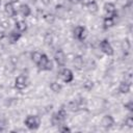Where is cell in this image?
<instances>
[{
	"label": "cell",
	"instance_id": "1",
	"mask_svg": "<svg viewBox=\"0 0 133 133\" xmlns=\"http://www.w3.org/2000/svg\"><path fill=\"white\" fill-rule=\"evenodd\" d=\"M24 124L28 129H37L41 125V117L38 115H27V117L24 121Z\"/></svg>",
	"mask_w": 133,
	"mask_h": 133
},
{
	"label": "cell",
	"instance_id": "2",
	"mask_svg": "<svg viewBox=\"0 0 133 133\" xmlns=\"http://www.w3.org/2000/svg\"><path fill=\"white\" fill-rule=\"evenodd\" d=\"M99 47H100V50H101L104 54H106V55H108V56H112L113 53H114V50H113L112 46L110 45V43H109L107 39L101 41Z\"/></svg>",
	"mask_w": 133,
	"mask_h": 133
},
{
	"label": "cell",
	"instance_id": "3",
	"mask_svg": "<svg viewBox=\"0 0 133 133\" xmlns=\"http://www.w3.org/2000/svg\"><path fill=\"white\" fill-rule=\"evenodd\" d=\"M59 75H60L62 81L65 82V83H70V82H72V81L74 80L73 72H72L70 69H66V68H65V69H62V70L60 71Z\"/></svg>",
	"mask_w": 133,
	"mask_h": 133
},
{
	"label": "cell",
	"instance_id": "4",
	"mask_svg": "<svg viewBox=\"0 0 133 133\" xmlns=\"http://www.w3.org/2000/svg\"><path fill=\"white\" fill-rule=\"evenodd\" d=\"M15 86L19 90L24 89L27 86V77L24 75H19L15 80Z\"/></svg>",
	"mask_w": 133,
	"mask_h": 133
},
{
	"label": "cell",
	"instance_id": "5",
	"mask_svg": "<svg viewBox=\"0 0 133 133\" xmlns=\"http://www.w3.org/2000/svg\"><path fill=\"white\" fill-rule=\"evenodd\" d=\"M54 59L58 65L63 66L65 64V61H66V56L62 50H57L54 54Z\"/></svg>",
	"mask_w": 133,
	"mask_h": 133
},
{
	"label": "cell",
	"instance_id": "6",
	"mask_svg": "<svg viewBox=\"0 0 133 133\" xmlns=\"http://www.w3.org/2000/svg\"><path fill=\"white\" fill-rule=\"evenodd\" d=\"M104 10L106 12V17H109V18H113L115 16V10H116V7L114 5V3L112 2H106L104 4Z\"/></svg>",
	"mask_w": 133,
	"mask_h": 133
},
{
	"label": "cell",
	"instance_id": "7",
	"mask_svg": "<svg viewBox=\"0 0 133 133\" xmlns=\"http://www.w3.org/2000/svg\"><path fill=\"white\" fill-rule=\"evenodd\" d=\"M113 125H114V118L112 117V115L106 114V115H104V116L102 117L101 126H102L103 128L108 129V128H111Z\"/></svg>",
	"mask_w": 133,
	"mask_h": 133
},
{
	"label": "cell",
	"instance_id": "8",
	"mask_svg": "<svg viewBox=\"0 0 133 133\" xmlns=\"http://www.w3.org/2000/svg\"><path fill=\"white\" fill-rule=\"evenodd\" d=\"M4 11L6 14L7 17L11 18L16 15V9H15V6H14V3L11 2H7L4 4Z\"/></svg>",
	"mask_w": 133,
	"mask_h": 133
},
{
	"label": "cell",
	"instance_id": "9",
	"mask_svg": "<svg viewBox=\"0 0 133 133\" xmlns=\"http://www.w3.org/2000/svg\"><path fill=\"white\" fill-rule=\"evenodd\" d=\"M20 37H21V32L16 29V30H12V31L9 32L7 38H8V41H9L10 44H15V43H17L19 41Z\"/></svg>",
	"mask_w": 133,
	"mask_h": 133
},
{
	"label": "cell",
	"instance_id": "10",
	"mask_svg": "<svg viewBox=\"0 0 133 133\" xmlns=\"http://www.w3.org/2000/svg\"><path fill=\"white\" fill-rule=\"evenodd\" d=\"M73 64L74 66L77 69V70H81L83 68V64H84V60L82 58V56L80 55H76L73 59Z\"/></svg>",
	"mask_w": 133,
	"mask_h": 133
},
{
	"label": "cell",
	"instance_id": "11",
	"mask_svg": "<svg viewBox=\"0 0 133 133\" xmlns=\"http://www.w3.org/2000/svg\"><path fill=\"white\" fill-rule=\"evenodd\" d=\"M20 12H21V15L23 16V17H28L30 14H31V8H30V6L28 5V4H21L20 5Z\"/></svg>",
	"mask_w": 133,
	"mask_h": 133
},
{
	"label": "cell",
	"instance_id": "12",
	"mask_svg": "<svg viewBox=\"0 0 133 133\" xmlns=\"http://www.w3.org/2000/svg\"><path fill=\"white\" fill-rule=\"evenodd\" d=\"M130 88H131V85L125 81H122L118 85V91L121 94H128L130 91Z\"/></svg>",
	"mask_w": 133,
	"mask_h": 133
},
{
	"label": "cell",
	"instance_id": "13",
	"mask_svg": "<svg viewBox=\"0 0 133 133\" xmlns=\"http://www.w3.org/2000/svg\"><path fill=\"white\" fill-rule=\"evenodd\" d=\"M86 6H87V9L90 14H96L99 10V5L95 0H90V2Z\"/></svg>",
	"mask_w": 133,
	"mask_h": 133
},
{
	"label": "cell",
	"instance_id": "14",
	"mask_svg": "<svg viewBox=\"0 0 133 133\" xmlns=\"http://www.w3.org/2000/svg\"><path fill=\"white\" fill-rule=\"evenodd\" d=\"M84 30H85V28L83 26H76L74 28V30H73L74 37L77 38V39H81V35H82V33H83Z\"/></svg>",
	"mask_w": 133,
	"mask_h": 133
},
{
	"label": "cell",
	"instance_id": "15",
	"mask_svg": "<svg viewBox=\"0 0 133 133\" xmlns=\"http://www.w3.org/2000/svg\"><path fill=\"white\" fill-rule=\"evenodd\" d=\"M16 29H17L18 31H20V32L26 31V30H27V24H26V22H25V21H22V20L18 21V22L16 23Z\"/></svg>",
	"mask_w": 133,
	"mask_h": 133
},
{
	"label": "cell",
	"instance_id": "16",
	"mask_svg": "<svg viewBox=\"0 0 133 133\" xmlns=\"http://www.w3.org/2000/svg\"><path fill=\"white\" fill-rule=\"evenodd\" d=\"M48 61H49L48 56H47L46 54H42V58H41L39 62L37 63V66H38L41 70H45V66H46V64L48 63Z\"/></svg>",
	"mask_w": 133,
	"mask_h": 133
},
{
	"label": "cell",
	"instance_id": "17",
	"mask_svg": "<svg viewBox=\"0 0 133 133\" xmlns=\"http://www.w3.org/2000/svg\"><path fill=\"white\" fill-rule=\"evenodd\" d=\"M41 58H42V53H41V52H38V51H33V52L31 53V60H32L35 64H37V63L39 62Z\"/></svg>",
	"mask_w": 133,
	"mask_h": 133
},
{
	"label": "cell",
	"instance_id": "18",
	"mask_svg": "<svg viewBox=\"0 0 133 133\" xmlns=\"http://www.w3.org/2000/svg\"><path fill=\"white\" fill-rule=\"evenodd\" d=\"M103 25H104V28H110L114 25V19L113 18H109V17H106L103 21Z\"/></svg>",
	"mask_w": 133,
	"mask_h": 133
},
{
	"label": "cell",
	"instance_id": "19",
	"mask_svg": "<svg viewBox=\"0 0 133 133\" xmlns=\"http://www.w3.org/2000/svg\"><path fill=\"white\" fill-rule=\"evenodd\" d=\"M50 88H51V90L52 91H54V92H60L61 91V88H62V86L58 83V82H51V84H50Z\"/></svg>",
	"mask_w": 133,
	"mask_h": 133
},
{
	"label": "cell",
	"instance_id": "20",
	"mask_svg": "<svg viewBox=\"0 0 133 133\" xmlns=\"http://www.w3.org/2000/svg\"><path fill=\"white\" fill-rule=\"evenodd\" d=\"M55 114H56V116L58 117V119H59V121L62 123V122L65 119V116H66V111H65L63 108H61V109H60V110H58V111H57Z\"/></svg>",
	"mask_w": 133,
	"mask_h": 133
},
{
	"label": "cell",
	"instance_id": "21",
	"mask_svg": "<svg viewBox=\"0 0 133 133\" xmlns=\"http://www.w3.org/2000/svg\"><path fill=\"white\" fill-rule=\"evenodd\" d=\"M44 43H45L46 45H48V46L52 45V43H53V36H52L51 33L48 32V33L45 34V36H44Z\"/></svg>",
	"mask_w": 133,
	"mask_h": 133
},
{
	"label": "cell",
	"instance_id": "22",
	"mask_svg": "<svg viewBox=\"0 0 133 133\" xmlns=\"http://www.w3.org/2000/svg\"><path fill=\"white\" fill-rule=\"evenodd\" d=\"M68 107H69V109H70L71 111H78V109H79V104H78L76 101H73V102L69 103Z\"/></svg>",
	"mask_w": 133,
	"mask_h": 133
},
{
	"label": "cell",
	"instance_id": "23",
	"mask_svg": "<svg viewBox=\"0 0 133 133\" xmlns=\"http://www.w3.org/2000/svg\"><path fill=\"white\" fill-rule=\"evenodd\" d=\"M83 87L86 89V90H90L92 87H94V82L91 80H85L84 83H83Z\"/></svg>",
	"mask_w": 133,
	"mask_h": 133
},
{
	"label": "cell",
	"instance_id": "24",
	"mask_svg": "<svg viewBox=\"0 0 133 133\" xmlns=\"http://www.w3.org/2000/svg\"><path fill=\"white\" fill-rule=\"evenodd\" d=\"M122 47H123V49H124L125 51H128V50L131 48V43L129 42V39H128V38H125V39L123 41Z\"/></svg>",
	"mask_w": 133,
	"mask_h": 133
},
{
	"label": "cell",
	"instance_id": "25",
	"mask_svg": "<svg viewBox=\"0 0 133 133\" xmlns=\"http://www.w3.org/2000/svg\"><path fill=\"white\" fill-rule=\"evenodd\" d=\"M44 19H45L48 23H53L54 20H55V17H54V15H52V14H46L45 17H44Z\"/></svg>",
	"mask_w": 133,
	"mask_h": 133
},
{
	"label": "cell",
	"instance_id": "26",
	"mask_svg": "<svg viewBox=\"0 0 133 133\" xmlns=\"http://www.w3.org/2000/svg\"><path fill=\"white\" fill-rule=\"evenodd\" d=\"M51 123H52V125H54V126H56V125H60V124H61V122L58 119V117L56 116L55 113H54V114L52 115V117H51Z\"/></svg>",
	"mask_w": 133,
	"mask_h": 133
},
{
	"label": "cell",
	"instance_id": "27",
	"mask_svg": "<svg viewBox=\"0 0 133 133\" xmlns=\"http://www.w3.org/2000/svg\"><path fill=\"white\" fill-rule=\"evenodd\" d=\"M125 125L128 126L129 128H132L133 127V117L132 116H128L125 121Z\"/></svg>",
	"mask_w": 133,
	"mask_h": 133
},
{
	"label": "cell",
	"instance_id": "28",
	"mask_svg": "<svg viewBox=\"0 0 133 133\" xmlns=\"http://www.w3.org/2000/svg\"><path fill=\"white\" fill-rule=\"evenodd\" d=\"M124 81L131 85V83H132V75H131V73H128V74L125 75V80Z\"/></svg>",
	"mask_w": 133,
	"mask_h": 133
},
{
	"label": "cell",
	"instance_id": "29",
	"mask_svg": "<svg viewBox=\"0 0 133 133\" xmlns=\"http://www.w3.org/2000/svg\"><path fill=\"white\" fill-rule=\"evenodd\" d=\"M7 127V123L4 119H0V131H4Z\"/></svg>",
	"mask_w": 133,
	"mask_h": 133
},
{
	"label": "cell",
	"instance_id": "30",
	"mask_svg": "<svg viewBox=\"0 0 133 133\" xmlns=\"http://www.w3.org/2000/svg\"><path fill=\"white\" fill-rule=\"evenodd\" d=\"M53 69V62L49 59V61H48V63L46 64V66H45V71H51Z\"/></svg>",
	"mask_w": 133,
	"mask_h": 133
},
{
	"label": "cell",
	"instance_id": "31",
	"mask_svg": "<svg viewBox=\"0 0 133 133\" xmlns=\"http://www.w3.org/2000/svg\"><path fill=\"white\" fill-rule=\"evenodd\" d=\"M125 108H127L128 110H133V103H132V101H129L128 103H126L125 104Z\"/></svg>",
	"mask_w": 133,
	"mask_h": 133
},
{
	"label": "cell",
	"instance_id": "32",
	"mask_svg": "<svg viewBox=\"0 0 133 133\" xmlns=\"http://www.w3.org/2000/svg\"><path fill=\"white\" fill-rule=\"evenodd\" d=\"M6 30H7V28H6L2 23H0V34L5 33V32H6Z\"/></svg>",
	"mask_w": 133,
	"mask_h": 133
},
{
	"label": "cell",
	"instance_id": "33",
	"mask_svg": "<svg viewBox=\"0 0 133 133\" xmlns=\"http://www.w3.org/2000/svg\"><path fill=\"white\" fill-rule=\"evenodd\" d=\"M59 131H60V132H66V131L70 132L71 130H70V128H68V127H62V128L59 129Z\"/></svg>",
	"mask_w": 133,
	"mask_h": 133
},
{
	"label": "cell",
	"instance_id": "34",
	"mask_svg": "<svg viewBox=\"0 0 133 133\" xmlns=\"http://www.w3.org/2000/svg\"><path fill=\"white\" fill-rule=\"evenodd\" d=\"M79 2H81L82 5H87V4L90 2V0H80Z\"/></svg>",
	"mask_w": 133,
	"mask_h": 133
},
{
	"label": "cell",
	"instance_id": "35",
	"mask_svg": "<svg viewBox=\"0 0 133 133\" xmlns=\"http://www.w3.org/2000/svg\"><path fill=\"white\" fill-rule=\"evenodd\" d=\"M41 1H42V3H43L44 5H49L52 0H41Z\"/></svg>",
	"mask_w": 133,
	"mask_h": 133
},
{
	"label": "cell",
	"instance_id": "36",
	"mask_svg": "<svg viewBox=\"0 0 133 133\" xmlns=\"http://www.w3.org/2000/svg\"><path fill=\"white\" fill-rule=\"evenodd\" d=\"M79 1L80 0H69V2L72 4H77V3H79Z\"/></svg>",
	"mask_w": 133,
	"mask_h": 133
},
{
	"label": "cell",
	"instance_id": "37",
	"mask_svg": "<svg viewBox=\"0 0 133 133\" xmlns=\"http://www.w3.org/2000/svg\"><path fill=\"white\" fill-rule=\"evenodd\" d=\"M18 1H19V0H10L11 3H16V2H18Z\"/></svg>",
	"mask_w": 133,
	"mask_h": 133
},
{
	"label": "cell",
	"instance_id": "38",
	"mask_svg": "<svg viewBox=\"0 0 133 133\" xmlns=\"http://www.w3.org/2000/svg\"><path fill=\"white\" fill-rule=\"evenodd\" d=\"M0 5H1V0H0Z\"/></svg>",
	"mask_w": 133,
	"mask_h": 133
}]
</instances>
